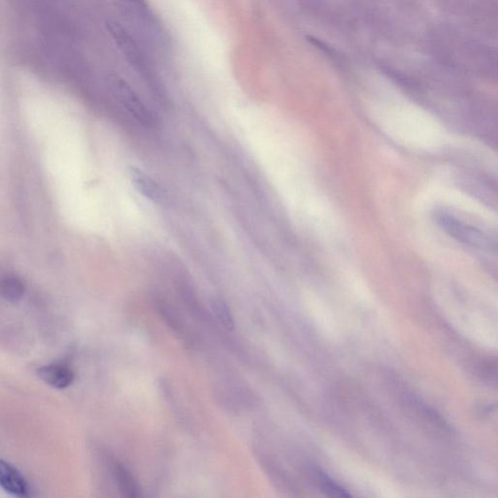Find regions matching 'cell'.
Here are the masks:
<instances>
[{"instance_id":"obj_1","label":"cell","mask_w":498,"mask_h":498,"mask_svg":"<svg viewBox=\"0 0 498 498\" xmlns=\"http://www.w3.org/2000/svg\"><path fill=\"white\" fill-rule=\"evenodd\" d=\"M108 28L131 67L138 71L142 78L146 79V83L151 87L153 91L160 94V84L156 71L144 49L119 23L112 21L108 23Z\"/></svg>"},{"instance_id":"obj_2","label":"cell","mask_w":498,"mask_h":498,"mask_svg":"<svg viewBox=\"0 0 498 498\" xmlns=\"http://www.w3.org/2000/svg\"><path fill=\"white\" fill-rule=\"evenodd\" d=\"M116 96L126 112L138 121L142 126H153L156 125V116L144 104L133 89L121 79H115L112 83Z\"/></svg>"},{"instance_id":"obj_3","label":"cell","mask_w":498,"mask_h":498,"mask_svg":"<svg viewBox=\"0 0 498 498\" xmlns=\"http://www.w3.org/2000/svg\"><path fill=\"white\" fill-rule=\"evenodd\" d=\"M0 487L8 494L18 497H26L30 487L25 477L7 461L0 460Z\"/></svg>"},{"instance_id":"obj_4","label":"cell","mask_w":498,"mask_h":498,"mask_svg":"<svg viewBox=\"0 0 498 498\" xmlns=\"http://www.w3.org/2000/svg\"><path fill=\"white\" fill-rule=\"evenodd\" d=\"M131 183L142 196L147 197L151 202L161 204L165 201L166 193L162 187L146 173L138 168L130 170Z\"/></svg>"},{"instance_id":"obj_5","label":"cell","mask_w":498,"mask_h":498,"mask_svg":"<svg viewBox=\"0 0 498 498\" xmlns=\"http://www.w3.org/2000/svg\"><path fill=\"white\" fill-rule=\"evenodd\" d=\"M39 378L58 389H67L75 381V373L67 366L59 364L45 365L38 370Z\"/></svg>"},{"instance_id":"obj_6","label":"cell","mask_w":498,"mask_h":498,"mask_svg":"<svg viewBox=\"0 0 498 498\" xmlns=\"http://www.w3.org/2000/svg\"><path fill=\"white\" fill-rule=\"evenodd\" d=\"M440 223L442 224L443 227L450 232V234L460 241H465L467 244H475V246L484 244L486 242L483 234L479 233L478 231L474 230V229L469 230L465 225H461L458 221L453 220L449 216L442 215L440 217Z\"/></svg>"},{"instance_id":"obj_7","label":"cell","mask_w":498,"mask_h":498,"mask_svg":"<svg viewBox=\"0 0 498 498\" xmlns=\"http://www.w3.org/2000/svg\"><path fill=\"white\" fill-rule=\"evenodd\" d=\"M114 476L120 492H122L124 497H138L141 495V491L136 480L133 475L128 471V469L122 465V463H115Z\"/></svg>"},{"instance_id":"obj_8","label":"cell","mask_w":498,"mask_h":498,"mask_svg":"<svg viewBox=\"0 0 498 498\" xmlns=\"http://www.w3.org/2000/svg\"><path fill=\"white\" fill-rule=\"evenodd\" d=\"M313 481L318 485L321 492H325L326 494L332 497H350L347 489L340 486L336 482H334L328 474L323 472L320 469H313L312 470Z\"/></svg>"},{"instance_id":"obj_9","label":"cell","mask_w":498,"mask_h":498,"mask_svg":"<svg viewBox=\"0 0 498 498\" xmlns=\"http://www.w3.org/2000/svg\"><path fill=\"white\" fill-rule=\"evenodd\" d=\"M25 293V286L19 278L7 276L0 281V297L9 302L19 301Z\"/></svg>"},{"instance_id":"obj_10","label":"cell","mask_w":498,"mask_h":498,"mask_svg":"<svg viewBox=\"0 0 498 498\" xmlns=\"http://www.w3.org/2000/svg\"><path fill=\"white\" fill-rule=\"evenodd\" d=\"M210 307H212V313H215L218 323H220L224 328L227 329V330H234V316L227 303L220 299V298L215 297L213 298L212 302H210Z\"/></svg>"}]
</instances>
